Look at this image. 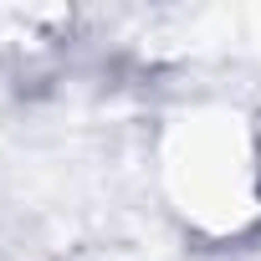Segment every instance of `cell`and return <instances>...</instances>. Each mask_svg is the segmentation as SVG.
Listing matches in <instances>:
<instances>
[{"label":"cell","mask_w":261,"mask_h":261,"mask_svg":"<svg viewBox=\"0 0 261 261\" xmlns=\"http://www.w3.org/2000/svg\"><path fill=\"white\" fill-rule=\"evenodd\" d=\"M169 179L210 225H236L251 215V154L230 118H195L169 149Z\"/></svg>","instance_id":"1"}]
</instances>
